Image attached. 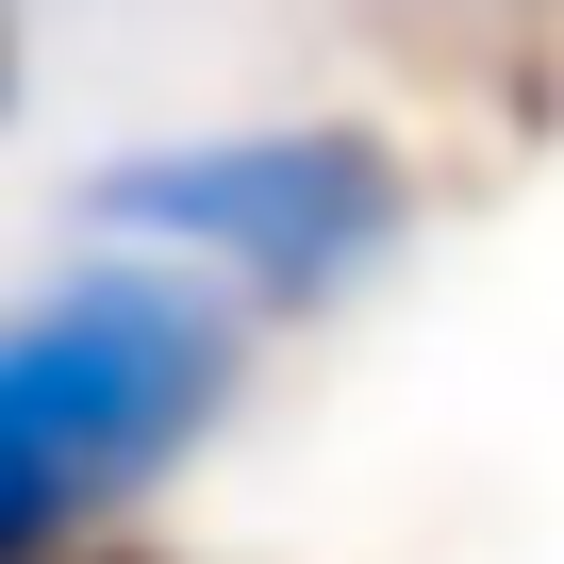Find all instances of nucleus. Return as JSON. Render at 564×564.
<instances>
[{
  "label": "nucleus",
  "mask_w": 564,
  "mask_h": 564,
  "mask_svg": "<svg viewBox=\"0 0 564 564\" xmlns=\"http://www.w3.org/2000/svg\"><path fill=\"white\" fill-rule=\"evenodd\" d=\"M232 399V316L166 265H84L0 316V564L84 547Z\"/></svg>",
  "instance_id": "obj_1"
},
{
  "label": "nucleus",
  "mask_w": 564,
  "mask_h": 564,
  "mask_svg": "<svg viewBox=\"0 0 564 564\" xmlns=\"http://www.w3.org/2000/svg\"><path fill=\"white\" fill-rule=\"evenodd\" d=\"M100 216L150 232V249H199L232 282H265V300H333V282H366L415 216L399 150L366 117H282V133H199V150H133L100 166Z\"/></svg>",
  "instance_id": "obj_2"
},
{
  "label": "nucleus",
  "mask_w": 564,
  "mask_h": 564,
  "mask_svg": "<svg viewBox=\"0 0 564 564\" xmlns=\"http://www.w3.org/2000/svg\"><path fill=\"white\" fill-rule=\"evenodd\" d=\"M0 100H18V18H0Z\"/></svg>",
  "instance_id": "obj_3"
}]
</instances>
